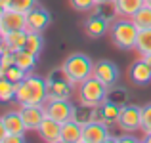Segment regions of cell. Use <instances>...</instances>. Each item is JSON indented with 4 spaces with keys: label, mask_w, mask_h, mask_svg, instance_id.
I'll return each instance as SVG.
<instances>
[{
    "label": "cell",
    "mask_w": 151,
    "mask_h": 143,
    "mask_svg": "<svg viewBox=\"0 0 151 143\" xmlns=\"http://www.w3.org/2000/svg\"><path fill=\"white\" fill-rule=\"evenodd\" d=\"M48 101V86L46 80L35 74H27L15 88V103L17 105H44Z\"/></svg>",
    "instance_id": "cell-1"
},
{
    "label": "cell",
    "mask_w": 151,
    "mask_h": 143,
    "mask_svg": "<svg viewBox=\"0 0 151 143\" xmlns=\"http://www.w3.org/2000/svg\"><path fill=\"white\" fill-rule=\"evenodd\" d=\"M61 71L65 73L67 80H69L75 88H78L81 82H84L86 78L92 77L94 61L86 54L75 51V54H71V55L65 57V61H63V65H61Z\"/></svg>",
    "instance_id": "cell-2"
},
{
    "label": "cell",
    "mask_w": 151,
    "mask_h": 143,
    "mask_svg": "<svg viewBox=\"0 0 151 143\" xmlns=\"http://www.w3.org/2000/svg\"><path fill=\"white\" fill-rule=\"evenodd\" d=\"M138 33H140V29L134 25L132 19H124V17H119L109 29L111 42H113L119 50H124V51L136 50Z\"/></svg>",
    "instance_id": "cell-3"
},
{
    "label": "cell",
    "mask_w": 151,
    "mask_h": 143,
    "mask_svg": "<svg viewBox=\"0 0 151 143\" xmlns=\"http://www.w3.org/2000/svg\"><path fill=\"white\" fill-rule=\"evenodd\" d=\"M107 94H109V88L98 80L96 77H90L78 84V99H81L82 105L100 107L107 99Z\"/></svg>",
    "instance_id": "cell-4"
},
{
    "label": "cell",
    "mask_w": 151,
    "mask_h": 143,
    "mask_svg": "<svg viewBox=\"0 0 151 143\" xmlns=\"http://www.w3.org/2000/svg\"><path fill=\"white\" fill-rule=\"evenodd\" d=\"M46 86H48V99H71L75 86L67 80L65 73L61 71V67L46 77Z\"/></svg>",
    "instance_id": "cell-5"
},
{
    "label": "cell",
    "mask_w": 151,
    "mask_h": 143,
    "mask_svg": "<svg viewBox=\"0 0 151 143\" xmlns=\"http://www.w3.org/2000/svg\"><path fill=\"white\" fill-rule=\"evenodd\" d=\"M117 128L121 132H138L142 130V107L138 105H122L119 113Z\"/></svg>",
    "instance_id": "cell-6"
},
{
    "label": "cell",
    "mask_w": 151,
    "mask_h": 143,
    "mask_svg": "<svg viewBox=\"0 0 151 143\" xmlns=\"http://www.w3.org/2000/svg\"><path fill=\"white\" fill-rule=\"evenodd\" d=\"M44 111H46V117H50V118H54V120L63 124V122L75 118L77 107L69 99H48L44 103Z\"/></svg>",
    "instance_id": "cell-7"
},
{
    "label": "cell",
    "mask_w": 151,
    "mask_h": 143,
    "mask_svg": "<svg viewBox=\"0 0 151 143\" xmlns=\"http://www.w3.org/2000/svg\"><path fill=\"white\" fill-rule=\"evenodd\" d=\"M113 141V136L109 134V126L103 122L92 120L82 124V143H103Z\"/></svg>",
    "instance_id": "cell-8"
},
{
    "label": "cell",
    "mask_w": 151,
    "mask_h": 143,
    "mask_svg": "<svg viewBox=\"0 0 151 143\" xmlns=\"http://www.w3.org/2000/svg\"><path fill=\"white\" fill-rule=\"evenodd\" d=\"M92 77H96L100 82H103L107 88H113L119 80V67L109 59H100V61L94 63Z\"/></svg>",
    "instance_id": "cell-9"
},
{
    "label": "cell",
    "mask_w": 151,
    "mask_h": 143,
    "mask_svg": "<svg viewBox=\"0 0 151 143\" xmlns=\"http://www.w3.org/2000/svg\"><path fill=\"white\" fill-rule=\"evenodd\" d=\"M0 25H2V34L12 33V31H23L27 29V14L17 11L14 8L4 10L2 17H0Z\"/></svg>",
    "instance_id": "cell-10"
},
{
    "label": "cell",
    "mask_w": 151,
    "mask_h": 143,
    "mask_svg": "<svg viewBox=\"0 0 151 143\" xmlns=\"http://www.w3.org/2000/svg\"><path fill=\"white\" fill-rule=\"evenodd\" d=\"M128 78H130V82L136 84V86H147L151 82V67H149L147 59H145L144 55H140V59H136V61L130 65Z\"/></svg>",
    "instance_id": "cell-11"
},
{
    "label": "cell",
    "mask_w": 151,
    "mask_h": 143,
    "mask_svg": "<svg viewBox=\"0 0 151 143\" xmlns=\"http://www.w3.org/2000/svg\"><path fill=\"white\" fill-rule=\"evenodd\" d=\"M50 21H52L50 11L40 8V6H37L27 14V31L29 33H44L48 29Z\"/></svg>",
    "instance_id": "cell-12"
},
{
    "label": "cell",
    "mask_w": 151,
    "mask_h": 143,
    "mask_svg": "<svg viewBox=\"0 0 151 143\" xmlns=\"http://www.w3.org/2000/svg\"><path fill=\"white\" fill-rule=\"evenodd\" d=\"M19 114L25 122L27 132H31V130L37 132L42 118L46 117V111H44V105H19Z\"/></svg>",
    "instance_id": "cell-13"
},
{
    "label": "cell",
    "mask_w": 151,
    "mask_h": 143,
    "mask_svg": "<svg viewBox=\"0 0 151 143\" xmlns=\"http://www.w3.org/2000/svg\"><path fill=\"white\" fill-rule=\"evenodd\" d=\"M37 134L40 136V139L48 143H58L61 141V122L54 120L50 117H44L40 122V126L37 128Z\"/></svg>",
    "instance_id": "cell-14"
},
{
    "label": "cell",
    "mask_w": 151,
    "mask_h": 143,
    "mask_svg": "<svg viewBox=\"0 0 151 143\" xmlns=\"http://www.w3.org/2000/svg\"><path fill=\"white\" fill-rule=\"evenodd\" d=\"M113 11L117 17L132 19V15L140 10L142 6H145V0H113Z\"/></svg>",
    "instance_id": "cell-15"
},
{
    "label": "cell",
    "mask_w": 151,
    "mask_h": 143,
    "mask_svg": "<svg viewBox=\"0 0 151 143\" xmlns=\"http://www.w3.org/2000/svg\"><path fill=\"white\" fill-rule=\"evenodd\" d=\"M109 29H111V27H109V19H105L100 14L92 15V17L86 19V23H84V31H86V34H88L90 38H100Z\"/></svg>",
    "instance_id": "cell-16"
},
{
    "label": "cell",
    "mask_w": 151,
    "mask_h": 143,
    "mask_svg": "<svg viewBox=\"0 0 151 143\" xmlns=\"http://www.w3.org/2000/svg\"><path fill=\"white\" fill-rule=\"evenodd\" d=\"M61 141L63 143H82V124L75 118L61 124Z\"/></svg>",
    "instance_id": "cell-17"
},
{
    "label": "cell",
    "mask_w": 151,
    "mask_h": 143,
    "mask_svg": "<svg viewBox=\"0 0 151 143\" xmlns=\"http://www.w3.org/2000/svg\"><path fill=\"white\" fill-rule=\"evenodd\" d=\"M119 113H121V105L113 103L111 99H105V101L100 105V120L107 126H117L119 120Z\"/></svg>",
    "instance_id": "cell-18"
},
{
    "label": "cell",
    "mask_w": 151,
    "mask_h": 143,
    "mask_svg": "<svg viewBox=\"0 0 151 143\" xmlns=\"http://www.w3.org/2000/svg\"><path fill=\"white\" fill-rule=\"evenodd\" d=\"M2 118H4V124H6L10 134H25L27 132L25 122H23L21 114H19V109L17 111H6L2 114Z\"/></svg>",
    "instance_id": "cell-19"
},
{
    "label": "cell",
    "mask_w": 151,
    "mask_h": 143,
    "mask_svg": "<svg viewBox=\"0 0 151 143\" xmlns=\"http://www.w3.org/2000/svg\"><path fill=\"white\" fill-rule=\"evenodd\" d=\"M27 36H29V31H27V29L12 31V33H4V42H6L14 51H17V50H23V48H25Z\"/></svg>",
    "instance_id": "cell-20"
},
{
    "label": "cell",
    "mask_w": 151,
    "mask_h": 143,
    "mask_svg": "<svg viewBox=\"0 0 151 143\" xmlns=\"http://www.w3.org/2000/svg\"><path fill=\"white\" fill-rule=\"evenodd\" d=\"M37 57L38 55L31 54V51H27L25 48H23V50L15 51V65L21 67L23 71H27V73H31V71L35 69V65H37Z\"/></svg>",
    "instance_id": "cell-21"
},
{
    "label": "cell",
    "mask_w": 151,
    "mask_h": 143,
    "mask_svg": "<svg viewBox=\"0 0 151 143\" xmlns=\"http://www.w3.org/2000/svg\"><path fill=\"white\" fill-rule=\"evenodd\" d=\"M15 88L17 84L12 82L10 78H0V103L15 101Z\"/></svg>",
    "instance_id": "cell-22"
},
{
    "label": "cell",
    "mask_w": 151,
    "mask_h": 143,
    "mask_svg": "<svg viewBox=\"0 0 151 143\" xmlns=\"http://www.w3.org/2000/svg\"><path fill=\"white\" fill-rule=\"evenodd\" d=\"M132 21L138 29H151V8L149 6H142L136 14L132 15Z\"/></svg>",
    "instance_id": "cell-23"
},
{
    "label": "cell",
    "mask_w": 151,
    "mask_h": 143,
    "mask_svg": "<svg viewBox=\"0 0 151 143\" xmlns=\"http://www.w3.org/2000/svg\"><path fill=\"white\" fill-rule=\"evenodd\" d=\"M136 51L140 55H149L151 54V29H142L140 33H138Z\"/></svg>",
    "instance_id": "cell-24"
},
{
    "label": "cell",
    "mask_w": 151,
    "mask_h": 143,
    "mask_svg": "<svg viewBox=\"0 0 151 143\" xmlns=\"http://www.w3.org/2000/svg\"><path fill=\"white\" fill-rule=\"evenodd\" d=\"M44 48V40H42V33H29L27 36V42H25V50L31 51V54L38 55Z\"/></svg>",
    "instance_id": "cell-25"
},
{
    "label": "cell",
    "mask_w": 151,
    "mask_h": 143,
    "mask_svg": "<svg viewBox=\"0 0 151 143\" xmlns=\"http://www.w3.org/2000/svg\"><path fill=\"white\" fill-rule=\"evenodd\" d=\"M69 4H71V8L77 10V11H90L98 6L96 0H69Z\"/></svg>",
    "instance_id": "cell-26"
},
{
    "label": "cell",
    "mask_w": 151,
    "mask_h": 143,
    "mask_svg": "<svg viewBox=\"0 0 151 143\" xmlns=\"http://www.w3.org/2000/svg\"><path fill=\"white\" fill-rule=\"evenodd\" d=\"M27 71H23L21 67H17V65H12L10 69H8V73H6V78H10L12 82H15V84H17V82H21L23 78L27 77Z\"/></svg>",
    "instance_id": "cell-27"
},
{
    "label": "cell",
    "mask_w": 151,
    "mask_h": 143,
    "mask_svg": "<svg viewBox=\"0 0 151 143\" xmlns=\"http://www.w3.org/2000/svg\"><path fill=\"white\" fill-rule=\"evenodd\" d=\"M12 8L23 14H29L33 8H37V0H12Z\"/></svg>",
    "instance_id": "cell-28"
},
{
    "label": "cell",
    "mask_w": 151,
    "mask_h": 143,
    "mask_svg": "<svg viewBox=\"0 0 151 143\" xmlns=\"http://www.w3.org/2000/svg\"><path fill=\"white\" fill-rule=\"evenodd\" d=\"M151 130V103L142 107V132H149Z\"/></svg>",
    "instance_id": "cell-29"
},
{
    "label": "cell",
    "mask_w": 151,
    "mask_h": 143,
    "mask_svg": "<svg viewBox=\"0 0 151 143\" xmlns=\"http://www.w3.org/2000/svg\"><path fill=\"white\" fill-rule=\"evenodd\" d=\"M25 141V134H10L8 132L6 139H4V143H21Z\"/></svg>",
    "instance_id": "cell-30"
},
{
    "label": "cell",
    "mask_w": 151,
    "mask_h": 143,
    "mask_svg": "<svg viewBox=\"0 0 151 143\" xmlns=\"http://www.w3.org/2000/svg\"><path fill=\"white\" fill-rule=\"evenodd\" d=\"M6 136H8V128H6V124H4V118L0 117V143H4Z\"/></svg>",
    "instance_id": "cell-31"
},
{
    "label": "cell",
    "mask_w": 151,
    "mask_h": 143,
    "mask_svg": "<svg viewBox=\"0 0 151 143\" xmlns=\"http://www.w3.org/2000/svg\"><path fill=\"white\" fill-rule=\"evenodd\" d=\"M4 54H14V50H12L6 42H2V46H0V55H4Z\"/></svg>",
    "instance_id": "cell-32"
},
{
    "label": "cell",
    "mask_w": 151,
    "mask_h": 143,
    "mask_svg": "<svg viewBox=\"0 0 151 143\" xmlns=\"http://www.w3.org/2000/svg\"><path fill=\"white\" fill-rule=\"evenodd\" d=\"M0 6L4 10H8V8H12V0H0Z\"/></svg>",
    "instance_id": "cell-33"
},
{
    "label": "cell",
    "mask_w": 151,
    "mask_h": 143,
    "mask_svg": "<svg viewBox=\"0 0 151 143\" xmlns=\"http://www.w3.org/2000/svg\"><path fill=\"white\" fill-rule=\"evenodd\" d=\"M144 141L151 143V130H149V132H144Z\"/></svg>",
    "instance_id": "cell-34"
},
{
    "label": "cell",
    "mask_w": 151,
    "mask_h": 143,
    "mask_svg": "<svg viewBox=\"0 0 151 143\" xmlns=\"http://www.w3.org/2000/svg\"><path fill=\"white\" fill-rule=\"evenodd\" d=\"M6 73H8V69L0 65V78H6Z\"/></svg>",
    "instance_id": "cell-35"
},
{
    "label": "cell",
    "mask_w": 151,
    "mask_h": 143,
    "mask_svg": "<svg viewBox=\"0 0 151 143\" xmlns=\"http://www.w3.org/2000/svg\"><path fill=\"white\" fill-rule=\"evenodd\" d=\"M96 4H100V6H103V4H113V0H96Z\"/></svg>",
    "instance_id": "cell-36"
},
{
    "label": "cell",
    "mask_w": 151,
    "mask_h": 143,
    "mask_svg": "<svg viewBox=\"0 0 151 143\" xmlns=\"http://www.w3.org/2000/svg\"><path fill=\"white\" fill-rule=\"evenodd\" d=\"M144 57L147 59V63H149V67H151V54H149V55H144Z\"/></svg>",
    "instance_id": "cell-37"
},
{
    "label": "cell",
    "mask_w": 151,
    "mask_h": 143,
    "mask_svg": "<svg viewBox=\"0 0 151 143\" xmlns=\"http://www.w3.org/2000/svg\"><path fill=\"white\" fill-rule=\"evenodd\" d=\"M2 42H4V34L0 33V46H2Z\"/></svg>",
    "instance_id": "cell-38"
},
{
    "label": "cell",
    "mask_w": 151,
    "mask_h": 143,
    "mask_svg": "<svg viewBox=\"0 0 151 143\" xmlns=\"http://www.w3.org/2000/svg\"><path fill=\"white\" fill-rule=\"evenodd\" d=\"M145 6H149V8H151V0H145Z\"/></svg>",
    "instance_id": "cell-39"
},
{
    "label": "cell",
    "mask_w": 151,
    "mask_h": 143,
    "mask_svg": "<svg viewBox=\"0 0 151 143\" xmlns=\"http://www.w3.org/2000/svg\"><path fill=\"white\" fill-rule=\"evenodd\" d=\"M2 14H4V8H2V6H0V17H2Z\"/></svg>",
    "instance_id": "cell-40"
},
{
    "label": "cell",
    "mask_w": 151,
    "mask_h": 143,
    "mask_svg": "<svg viewBox=\"0 0 151 143\" xmlns=\"http://www.w3.org/2000/svg\"><path fill=\"white\" fill-rule=\"evenodd\" d=\"M0 33H2V25H0Z\"/></svg>",
    "instance_id": "cell-41"
},
{
    "label": "cell",
    "mask_w": 151,
    "mask_h": 143,
    "mask_svg": "<svg viewBox=\"0 0 151 143\" xmlns=\"http://www.w3.org/2000/svg\"><path fill=\"white\" fill-rule=\"evenodd\" d=\"M0 59H2V55H0Z\"/></svg>",
    "instance_id": "cell-42"
}]
</instances>
